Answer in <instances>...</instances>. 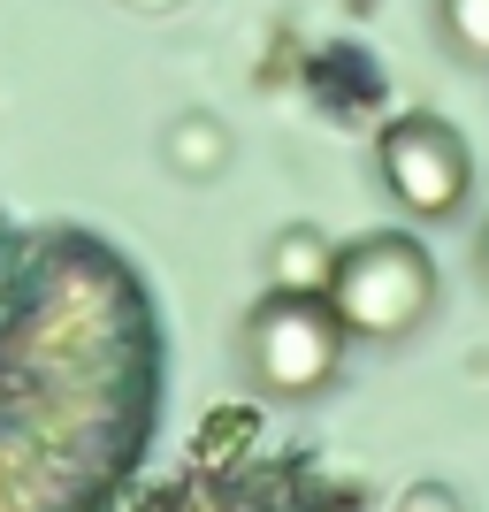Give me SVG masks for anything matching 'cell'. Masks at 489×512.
Listing matches in <instances>:
<instances>
[{
	"instance_id": "5",
	"label": "cell",
	"mask_w": 489,
	"mask_h": 512,
	"mask_svg": "<svg viewBox=\"0 0 489 512\" xmlns=\"http://www.w3.org/2000/svg\"><path fill=\"white\" fill-rule=\"evenodd\" d=\"M375 169L413 222H451L474 199V153L444 115H398L375 138Z\"/></svg>"
},
{
	"instance_id": "3",
	"label": "cell",
	"mask_w": 489,
	"mask_h": 512,
	"mask_svg": "<svg viewBox=\"0 0 489 512\" xmlns=\"http://www.w3.org/2000/svg\"><path fill=\"white\" fill-rule=\"evenodd\" d=\"M367 497L344 490V482H329V474L314 467V459H291V451H276V459H214V436H199V459L176 482H161V490H146L130 512H360Z\"/></svg>"
},
{
	"instance_id": "8",
	"label": "cell",
	"mask_w": 489,
	"mask_h": 512,
	"mask_svg": "<svg viewBox=\"0 0 489 512\" xmlns=\"http://www.w3.org/2000/svg\"><path fill=\"white\" fill-rule=\"evenodd\" d=\"M474 260H482V276H489V230H482V245H474Z\"/></svg>"
},
{
	"instance_id": "1",
	"label": "cell",
	"mask_w": 489,
	"mask_h": 512,
	"mask_svg": "<svg viewBox=\"0 0 489 512\" xmlns=\"http://www.w3.org/2000/svg\"><path fill=\"white\" fill-rule=\"evenodd\" d=\"M161 398L146 268L85 222L0 214V512H123Z\"/></svg>"
},
{
	"instance_id": "4",
	"label": "cell",
	"mask_w": 489,
	"mask_h": 512,
	"mask_svg": "<svg viewBox=\"0 0 489 512\" xmlns=\"http://www.w3.org/2000/svg\"><path fill=\"white\" fill-rule=\"evenodd\" d=\"M245 375H253L260 398H314V390L337 383V367H344V329L337 314H329V299L321 291H260V306L245 314Z\"/></svg>"
},
{
	"instance_id": "2",
	"label": "cell",
	"mask_w": 489,
	"mask_h": 512,
	"mask_svg": "<svg viewBox=\"0 0 489 512\" xmlns=\"http://www.w3.org/2000/svg\"><path fill=\"white\" fill-rule=\"evenodd\" d=\"M321 299L352 344H405L436 314V260L413 230H367L352 245H337Z\"/></svg>"
},
{
	"instance_id": "6",
	"label": "cell",
	"mask_w": 489,
	"mask_h": 512,
	"mask_svg": "<svg viewBox=\"0 0 489 512\" xmlns=\"http://www.w3.org/2000/svg\"><path fill=\"white\" fill-rule=\"evenodd\" d=\"M337 245H321V230H283L276 237V291H329Z\"/></svg>"
},
{
	"instance_id": "7",
	"label": "cell",
	"mask_w": 489,
	"mask_h": 512,
	"mask_svg": "<svg viewBox=\"0 0 489 512\" xmlns=\"http://www.w3.org/2000/svg\"><path fill=\"white\" fill-rule=\"evenodd\" d=\"M436 23L467 62H489V0H436Z\"/></svg>"
}]
</instances>
